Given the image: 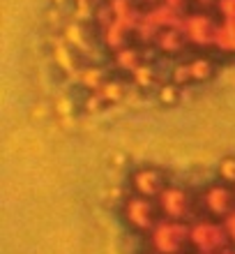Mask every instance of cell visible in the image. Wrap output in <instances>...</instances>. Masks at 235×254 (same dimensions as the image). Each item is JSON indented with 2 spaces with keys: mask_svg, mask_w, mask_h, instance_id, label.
Masks as SVG:
<instances>
[{
  "mask_svg": "<svg viewBox=\"0 0 235 254\" xmlns=\"http://www.w3.org/2000/svg\"><path fill=\"white\" fill-rule=\"evenodd\" d=\"M97 93L101 95V100L106 102V104H115V102H120L127 95V90H125V83L120 79H106Z\"/></svg>",
  "mask_w": 235,
  "mask_h": 254,
  "instance_id": "obj_10",
  "label": "cell"
},
{
  "mask_svg": "<svg viewBox=\"0 0 235 254\" xmlns=\"http://www.w3.org/2000/svg\"><path fill=\"white\" fill-rule=\"evenodd\" d=\"M217 176H219V181L226 183L233 188L235 185V155H226L222 157L219 162V167H217Z\"/></svg>",
  "mask_w": 235,
  "mask_h": 254,
  "instance_id": "obj_13",
  "label": "cell"
},
{
  "mask_svg": "<svg viewBox=\"0 0 235 254\" xmlns=\"http://www.w3.org/2000/svg\"><path fill=\"white\" fill-rule=\"evenodd\" d=\"M81 83L88 88V93H93V90H99L101 83L106 81L104 72H101L99 67H86V69H81Z\"/></svg>",
  "mask_w": 235,
  "mask_h": 254,
  "instance_id": "obj_12",
  "label": "cell"
},
{
  "mask_svg": "<svg viewBox=\"0 0 235 254\" xmlns=\"http://www.w3.org/2000/svg\"><path fill=\"white\" fill-rule=\"evenodd\" d=\"M157 206H159V213L164 215V220L182 222L189 215L191 206H194V199H191V194L185 188L168 183L166 190L157 196Z\"/></svg>",
  "mask_w": 235,
  "mask_h": 254,
  "instance_id": "obj_5",
  "label": "cell"
},
{
  "mask_svg": "<svg viewBox=\"0 0 235 254\" xmlns=\"http://www.w3.org/2000/svg\"><path fill=\"white\" fill-rule=\"evenodd\" d=\"M233 192H235V185H233Z\"/></svg>",
  "mask_w": 235,
  "mask_h": 254,
  "instance_id": "obj_16",
  "label": "cell"
},
{
  "mask_svg": "<svg viewBox=\"0 0 235 254\" xmlns=\"http://www.w3.org/2000/svg\"><path fill=\"white\" fill-rule=\"evenodd\" d=\"M222 254H235V252H222Z\"/></svg>",
  "mask_w": 235,
  "mask_h": 254,
  "instance_id": "obj_15",
  "label": "cell"
},
{
  "mask_svg": "<svg viewBox=\"0 0 235 254\" xmlns=\"http://www.w3.org/2000/svg\"><path fill=\"white\" fill-rule=\"evenodd\" d=\"M157 44H159L161 49H166V54H178V51H182V47H187L189 42L182 30L168 28V30H161V33L157 35Z\"/></svg>",
  "mask_w": 235,
  "mask_h": 254,
  "instance_id": "obj_9",
  "label": "cell"
},
{
  "mask_svg": "<svg viewBox=\"0 0 235 254\" xmlns=\"http://www.w3.org/2000/svg\"><path fill=\"white\" fill-rule=\"evenodd\" d=\"M217 30H219V21H215L205 12L187 14L182 19V33L194 47H215Z\"/></svg>",
  "mask_w": 235,
  "mask_h": 254,
  "instance_id": "obj_4",
  "label": "cell"
},
{
  "mask_svg": "<svg viewBox=\"0 0 235 254\" xmlns=\"http://www.w3.org/2000/svg\"><path fill=\"white\" fill-rule=\"evenodd\" d=\"M129 185H132L134 194H141V196H148V199H157L166 190L168 181H166V174L159 167L145 164V167H139L132 171Z\"/></svg>",
  "mask_w": 235,
  "mask_h": 254,
  "instance_id": "obj_6",
  "label": "cell"
},
{
  "mask_svg": "<svg viewBox=\"0 0 235 254\" xmlns=\"http://www.w3.org/2000/svg\"><path fill=\"white\" fill-rule=\"evenodd\" d=\"M159 215L161 213L157 201L148 199V196H141V194H132L122 203V217L139 234H150L159 224Z\"/></svg>",
  "mask_w": 235,
  "mask_h": 254,
  "instance_id": "obj_1",
  "label": "cell"
},
{
  "mask_svg": "<svg viewBox=\"0 0 235 254\" xmlns=\"http://www.w3.org/2000/svg\"><path fill=\"white\" fill-rule=\"evenodd\" d=\"M198 201H201V208L205 210V217L224 220L235 208V192L231 185L219 181V183L208 185V188H203Z\"/></svg>",
  "mask_w": 235,
  "mask_h": 254,
  "instance_id": "obj_3",
  "label": "cell"
},
{
  "mask_svg": "<svg viewBox=\"0 0 235 254\" xmlns=\"http://www.w3.org/2000/svg\"><path fill=\"white\" fill-rule=\"evenodd\" d=\"M180 97H182L180 86L173 83V81L161 83V86L157 88V100H159V104H164V107H175V104L180 102Z\"/></svg>",
  "mask_w": 235,
  "mask_h": 254,
  "instance_id": "obj_11",
  "label": "cell"
},
{
  "mask_svg": "<svg viewBox=\"0 0 235 254\" xmlns=\"http://www.w3.org/2000/svg\"><path fill=\"white\" fill-rule=\"evenodd\" d=\"M150 238L155 254H180L189 243V229L178 220H166L150 231Z\"/></svg>",
  "mask_w": 235,
  "mask_h": 254,
  "instance_id": "obj_2",
  "label": "cell"
},
{
  "mask_svg": "<svg viewBox=\"0 0 235 254\" xmlns=\"http://www.w3.org/2000/svg\"><path fill=\"white\" fill-rule=\"evenodd\" d=\"M224 229H226V236H229V243L235 245V208L231 210L226 217H224Z\"/></svg>",
  "mask_w": 235,
  "mask_h": 254,
  "instance_id": "obj_14",
  "label": "cell"
},
{
  "mask_svg": "<svg viewBox=\"0 0 235 254\" xmlns=\"http://www.w3.org/2000/svg\"><path fill=\"white\" fill-rule=\"evenodd\" d=\"M189 61V72H191V83H205L215 76L217 65L212 61V56H194V58H187Z\"/></svg>",
  "mask_w": 235,
  "mask_h": 254,
  "instance_id": "obj_7",
  "label": "cell"
},
{
  "mask_svg": "<svg viewBox=\"0 0 235 254\" xmlns=\"http://www.w3.org/2000/svg\"><path fill=\"white\" fill-rule=\"evenodd\" d=\"M215 47L235 56V19H222L219 21V30H217Z\"/></svg>",
  "mask_w": 235,
  "mask_h": 254,
  "instance_id": "obj_8",
  "label": "cell"
}]
</instances>
